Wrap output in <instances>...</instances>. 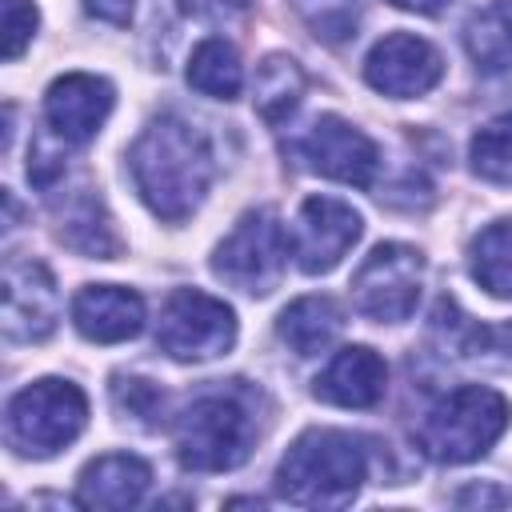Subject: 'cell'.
I'll return each mask as SVG.
<instances>
[{"instance_id": "ffe728a7", "label": "cell", "mask_w": 512, "mask_h": 512, "mask_svg": "<svg viewBox=\"0 0 512 512\" xmlns=\"http://www.w3.org/2000/svg\"><path fill=\"white\" fill-rule=\"evenodd\" d=\"M304 96V72L292 56H268L256 68V112L268 124H284Z\"/></svg>"}, {"instance_id": "cb8c5ba5", "label": "cell", "mask_w": 512, "mask_h": 512, "mask_svg": "<svg viewBox=\"0 0 512 512\" xmlns=\"http://www.w3.org/2000/svg\"><path fill=\"white\" fill-rule=\"evenodd\" d=\"M36 4L32 0H4V60H16L24 52V44L36 32Z\"/></svg>"}, {"instance_id": "7c38bea8", "label": "cell", "mask_w": 512, "mask_h": 512, "mask_svg": "<svg viewBox=\"0 0 512 512\" xmlns=\"http://www.w3.org/2000/svg\"><path fill=\"white\" fill-rule=\"evenodd\" d=\"M60 296L56 280L40 260L4 264V336L8 340H44L56 328Z\"/></svg>"}, {"instance_id": "3957f363", "label": "cell", "mask_w": 512, "mask_h": 512, "mask_svg": "<svg viewBox=\"0 0 512 512\" xmlns=\"http://www.w3.org/2000/svg\"><path fill=\"white\" fill-rule=\"evenodd\" d=\"M504 428H508L504 396L484 384H460L424 412L416 440L420 452L432 456L436 464H468L484 456Z\"/></svg>"}, {"instance_id": "9a60e30c", "label": "cell", "mask_w": 512, "mask_h": 512, "mask_svg": "<svg viewBox=\"0 0 512 512\" xmlns=\"http://www.w3.org/2000/svg\"><path fill=\"white\" fill-rule=\"evenodd\" d=\"M384 384H388L384 360L372 348L352 344V348H340L324 364V372L312 380V392H316V400L336 404V408H372V404H380Z\"/></svg>"}, {"instance_id": "ba28073f", "label": "cell", "mask_w": 512, "mask_h": 512, "mask_svg": "<svg viewBox=\"0 0 512 512\" xmlns=\"http://www.w3.org/2000/svg\"><path fill=\"white\" fill-rule=\"evenodd\" d=\"M236 340V316L224 300L200 288H176L156 324V344L172 360H212L228 352Z\"/></svg>"}, {"instance_id": "f1b7e54d", "label": "cell", "mask_w": 512, "mask_h": 512, "mask_svg": "<svg viewBox=\"0 0 512 512\" xmlns=\"http://www.w3.org/2000/svg\"><path fill=\"white\" fill-rule=\"evenodd\" d=\"M460 504H504V496H500V492H480V488H468V492H460Z\"/></svg>"}, {"instance_id": "30bf717a", "label": "cell", "mask_w": 512, "mask_h": 512, "mask_svg": "<svg viewBox=\"0 0 512 512\" xmlns=\"http://www.w3.org/2000/svg\"><path fill=\"white\" fill-rule=\"evenodd\" d=\"M360 212L332 196H308L292 224V256L308 276L332 272L360 240Z\"/></svg>"}, {"instance_id": "4fadbf2b", "label": "cell", "mask_w": 512, "mask_h": 512, "mask_svg": "<svg viewBox=\"0 0 512 512\" xmlns=\"http://www.w3.org/2000/svg\"><path fill=\"white\" fill-rule=\"evenodd\" d=\"M112 84L104 76L68 72L44 92V120L64 144H88L112 112Z\"/></svg>"}, {"instance_id": "8992f818", "label": "cell", "mask_w": 512, "mask_h": 512, "mask_svg": "<svg viewBox=\"0 0 512 512\" xmlns=\"http://www.w3.org/2000/svg\"><path fill=\"white\" fill-rule=\"evenodd\" d=\"M284 256H288L284 224L276 220V212L256 208L240 216V224L224 236V244L212 256V272L240 292L268 296L284 276Z\"/></svg>"}, {"instance_id": "e0dca14e", "label": "cell", "mask_w": 512, "mask_h": 512, "mask_svg": "<svg viewBox=\"0 0 512 512\" xmlns=\"http://www.w3.org/2000/svg\"><path fill=\"white\" fill-rule=\"evenodd\" d=\"M344 328V312L328 296H300L280 312V340L296 356H316L324 352Z\"/></svg>"}, {"instance_id": "7a4b0ae2", "label": "cell", "mask_w": 512, "mask_h": 512, "mask_svg": "<svg viewBox=\"0 0 512 512\" xmlns=\"http://www.w3.org/2000/svg\"><path fill=\"white\" fill-rule=\"evenodd\" d=\"M368 476V456L356 436L336 428H308L292 440L276 468V492L300 508H344Z\"/></svg>"}, {"instance_id": "ac0fdd59", "label": "cell", "mask_w": 512, "mask_h": 512, "mask_svg": "<svg viewBox=\"0 0 512 512\" xmlns=\"http://www.w3.org/2000/svg\"><path fill=\"white\" fill-rule=\"evenodd\" d=\"M464 48L480 72L512 68V4L500 0L472 12L464 24Z\"/></svg>"}, {"instance_id": "484cf974", "label": "cell", "mask_w": 512, "mask_h": 512, "mask_svg": "<svg viewBox=\"0 0 512 512\" xmlns=\"http://www.w3.org/2000/svg\"><path fill=\"white\" fill-rule=\"evenodd\" d=\"M248 4L252 0H184V12L196 16V20L220 24V20H236L240 12H248Z\"/></svg>"}, {"instance_id": "5b68a950", "label": "cell", "mask_w": 512, "mask_h": 512, "mask_svg": "<svg viewBox=\"0 0 512 512\" xmlns=\"http://www.w3.org/2000/svg\"><path fill=\"white\" fill-rule=\"evenodd\" d=\"M88 400L68 380H36L8 400V444L24 456H52L84 432Z\"/></svg>"}, {"instance_id": "d6986e66", "label": "cell", "mask_w": 512, "mask_h": 512, "mask_svg": "<svg viewBox=\"0 0 512 512\" xmlns=\"http://www.w3.org/2000/svg\"><path fill=\"white\" fill-rule=\"evenodd\" d=\"M188 84L212 100H236L244 88V68L232 44L224 40H200L192 60H188Z\"/></svg>"}, {"instance_id": "4316f807", "label": "cell", "mask_w": 512, "mask_h": 512, "mask_svg": "<svg viewBox=\"0 0 512 512\" xmlns=\"http://www.w3.org/2000/svg\"><path fill=\"white\" fill-rule=\"evenodd\" d=\"M132 8H136V0H84V12L96 20H108V24H128Z\"/></svg>"}, {"instance_id": "8fae6325", "label": "cell", "mask_w": 512, "mask_h": 512, "mask_svg": "<svg viewBox=\"0 0 512 512\" xmlns=\"http://www.w3.org/2000/svg\"><path fill=\"white\" fill-rule=\"evenodd\" d=\"M444 76V64H440V52L412 36V32H392L384 36L368 60H364V80L384 92V96H396V100H408V96H424L428 88H436Z\"/></svg>"}, {"instance_id": "d4e9b609", "label": "cell", "mask_w": 512, "mask_h": 512, "mask_svg": "<svg viewBox=\"0 0 512 512\" xmlns=\"http://www.w3.org/2000/svg\"><path fill=\"white\" fill-rule=\"evenodd\" d=\"M116 404H120L128 416L152 420L164 400H160V392H156L148 380H116Z\"/></svg>"}, {"instance_id": "603a6c76", "label": "cell", "mask_w": 512, "mask_h": 512, "mask_svg": "<svg viewBox=\"0 0 512 512\" xmlns=\"http://www.w3.org/2000/svg\"><path fill=\"white\" fill-rule=\"evenodd\" d=\"M472 172L488 184L512 188V116L484 124L472 136Z\"/></svg>"}, {"instance_id": "2e32d148", "label": "cell", "mask_w": 512, "mask_h": 512, "mask_svg": "<svg viewBox=\"0 0 512 512\" xmlns=\"http://www.w3.org/2000/svg\"><path fill=\"white\" fill-rule=\"evenodd\" d=\"M148 464L140 456H128V452H108L100 460H92L80 480H76V504L80 508H132L140 504V496L148 492Z\"/></svg>"}, {"instance_id": "9c48e42d", "label": "cell", "mask_w": 512, "mask_h": 512, "mask_svg": "<svg viewBox=\"0 0 512 512\" xmlns=\"http://www.w3.org/2000/svg\"><path fill=\"white\" fill-rule=\"evenodd\" d=\"M288 152H292L304 168H312V172H320V176H328V180L352 184V188H372L376 168H380L376 144H372L360 128H352L348 120H340V116H332V112L316 116V120L288 144Z\"/></svg>"}, {"instance_id": "44dd1931", "label": "cell", "mask_w": 512, "mask_h": 512, "mask_svg": "<svg viewBox=\"0 0 512 512\" xmlns=\"http://www.w3.org/2000/svg\"><path fill=\"white\" fill-rule=\"evenodd\" d=\"M60 240L68 248L84 252V256H100V260L116 256V236H112L108 216H104V208H100V200L92 192H84V196H76L68 204L64 224H60Z\"/></svg>"}, {"instance_id": "277c9868", "label": "cell", "mask_w": 512, "mask_h": 512, "mask_svg": "<svg viewBox=\"0 0 512 512\" xmlns=\"http://www.w3.org/2000/svg\"><path fill=\"white\" fill-rule=\"evenodd\" d=\"M252 416L236 396L208 392L176 420V456L192 472H228L252 452Z\"/></svg>"}, {"instance_id": "5bb4252c", "label": "cell", "mask_w": 512, "mask_h": 512, "mask_svg": "<svg viewBox=\"0 0 512 512\" xmlns=\"http://www.w3.org/2000/svg\"><path fill=\"white\" fill-rule=\"evenodd\" d=\"M72 324L84 340L120 344L144 328V300L120 284H88L72 296Z\"/></svg>"}, {"instance_id": "7402d4cb", "label": "cell", "mask_w": 512, "mask_h": 512, "mask_svg": "<svg viewBox=\"0 0 512 512\" xmlns=\"http://www.w3.org/2000/svg\"><path fill=\"white\" fill-rule=\"evenodd\" d=\"M472 276L492 296L512 300V224H488L472 240Z\"/></svg>"}, {"instance_id": "83f0119b", "label": "cell", "mask_w": 512, "mask_h": 512, "mask_svg": "<svg viewBox=\"0 0 512 512\" xmlns=\"http://www.w3.org/2000/svg\"><path fill=\"white\" fill-rule=\"evenodd\" d=\"M396 8H408V12H420V16H436L448 0H392Z\"/></svg>"}, {"instance_id": "6da1fadb", "label": "cell", "mask_w": 512, "mask_h": 512, "mask_svg": "<svg viewBox=\"0 0 512 512\" xmlns=\"http://www.w3.org/2000/svg\"><path fill=\"white\" fill-rule=\"evenodd\" d=\"M136 192L160 220H184L212 184V148L180 116L152 120L128 152Z\"/></svg>"}, {"instance_id": "52a82bcc", "label": "cell", "mask_w": 512, "mask_h": 512, "mask_svg": "<svg viewBox=\"0 0 512 512\" xmlns=\"http://www.w3.org/2000/svg\"><path fill=\"white\" fill-rule=\"evenodd\" d=\"M424 256L408 244H376L352 276V304L360 316L380 324H400L420 300Z\"/></svg>"}]
</instances>
